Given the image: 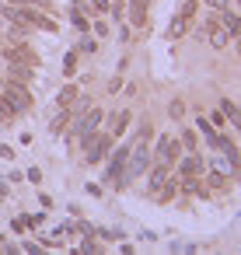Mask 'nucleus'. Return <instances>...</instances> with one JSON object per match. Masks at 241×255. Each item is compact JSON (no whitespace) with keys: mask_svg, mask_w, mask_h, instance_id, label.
I'll list each match as a JSON object with an SVG mask.
<instances>
[{"mask_svg":"<svg viewBox=\"0 0 241 255\" xmlns=\"http://www.w3.org/2000/svg\"><path fill=\"white\" fill-rule=\"evenodd\" d=\"M109 4H112V0H95V7H98V11H109Z\"/></svg>","mask_w":241,"mask_h":255,"instance_id":"obj_24","label":"nucleus"},{"mask_svg":"<svg viewBox=\"0 0 241 255\" xmlns=\"http://www.w3.org/2000/svg\"><path fill=\"white\" fill-rule=\"evenodd\" d=\"M147 164H150V150H147V143H143V140H136V143L129 147V157H126V164H122L119 189H126L133 178H140V175L147 171Z\"/></svg>","mask_w":241,"mask_h":255,"instance_id":"obj_2","label":"nucleus"},{"mask_svg":"<svg viewBox=\"0 0 241 255\" xmlns=\"http://www.w3.org/2000/svg\"><path fill=\"white\" fill-rule=\"evenodd\" d=\"M168 171H171L168 164H157V168L150 171V178H147V189H150V192H157V189H161V185L168 182Z\"/></svg>","mask_w":241,"mask_h":255,"instance_id":"obj_11","label":"nucleus"},{"mask_svg":"<svg viewBox=\"0 0 241 255\" xmlns=\"http://www.w3.org/2000/svg\"><path fill=\"white\" fill-rule=\"evenodd\" d=\"M126 123H129V112H112V119H109L112 136H116V133H122V129H126Z\"/></svg>","mask_w":241,"mask_h":255,"instance_id":"obj_14","label":"nucleus"},{"mask_svg":"<svg viewBox=\"0 0 241 255\" xmlns=\"http://www.w3.org/2000/svg\"><path fill=\"white\" fill-rule=\"evenodd\" d=\"M203 168H206V164H203L199 150H189V157L182 161V168H178V171H182V178H196V175H203Z\"/></svg>","mask_w":241,"mask_h":255,"instance_id":"obj_9","label":"nucleus"},{"mask_svg":"<svg viewBox=\"0 0 241 255\" xmlns=\"http://www.w3.org/2000/svg\"><path fill=\"white\" fill-rule=\"evenodd\" d=\"M192 28H196V25H192V18L175 14V18H171V25H168V39H171V42H178V39H185Z\"/></svg>","mask_w":241,"mask_h":255,"instance_id":"obj_8","label":"nucleus"},{"mask_svg":"<svg viewBox=\"0 0 241 255\" xmlns=\"http://www.w3.org/2000/svg\"><path fill=\"white\" fill-rule=\"evenodd\" d=\"M210 126H227V119H224V112H213V123Z\"/></svg>","mask_w":241,"mask_h":255,"instance_id":"obj_23","label":"nucleus"},{"mask_svg":"<svg viewBox=\"0 0 241 255\" xmlns=\"http://www.w3.org/2000/svg\"><path fill=\"white\" fill-rule=\"evenodd\" d=\"M199 35H203V39H206L213 49H227V46L234 42V39H231V32L220 25V14H210V18L199 25Z\"/></svg>","mask_w":241,"mask_h":255,"instance_id":"obj_3","label":"nucleus"},{"mask_svg":"<svg viewBox=\"0 0 241 255\" xmlns=\"http://www.w3.org/2000/svg\"><path fill=\"white\" fill-rule=\"evenodd\" d=\"M147 7H150V0H133V4H129V21H133L136 28L147 25Z\"/></svg>","mask_w":241,"mask_h":255,"instance_id":"obj_10","label":"nucleus"},{"mask_svg":"<svg viewBox=\"0 0 241 255\" xmlns=\"http://www.w3.org/2000/svg\"><path fill=\"white\" fill-rule=\"evenodd\" d=\"M77 98H81V91H77V88H74V84H67V88H63V91H60V95H56V102H60V105H63V109H70V105H74V102H77Z\"/></svg>","mask_w":241,"mask_h":255,"instance_id":"obj_13","label":"nucleus"},{"mask_svg":"<svg viewBox=\"0 0 241 255\" xmlns=\"http://www.w3.org/2000/svg\"><path fill=\"white\" fill-rule=\"evenodd\" d=\"M182 147H185V150H199V140H196V133H192V129H185V133H182Z\"/></svg>","mask_w":241,"mask_h":255,"instance_id":"obj_16","label":"nucleus"},{"mask_svg":"<svg viewBox=\"0 0 241 255\" xmlns=\"http://www.w3.org/2000/svg\"><path fill=\"white\" fill-rule=\"evenodd\" d=\"M67 119H70V112L60 105V112H56V116H53V123H49V133H53V136H60V133L67 129Z\"/></svg>","mask_w":241,"mask_h":255,"instance_id":"obj_12","label":"nucleus"},{"mask_svg":"<svg viewBox=\"0 0 241 255\" xmlns=\"http://www.w3.org/2000/svg\"><path fill=\"white\" fill-rule=\"evenodd\" d=\"M102 119H105V112H102V109H88V116L77 123V136H81V140L95 136V133H98V126H102Z\"/></svg>","mask_w":241,"mask_h":255,"instance_id":"obj_7","label":"nucleus"},{"mask_svg":"<svg viewBox=\"0 0 241 255\" xmlns=\"http://www.w3.org/2000/svg\"><path fill=\"white\" fill-rule=\"evenodd\" d=\"M0 88H4V84H0Z\"/></svg>","mask_w":241,"mask_h":255,"instance_id":"obj_25","label":"nucleus"},{"mask_svg":"<svg viewBox=\"0 0 241 255\" xmlns=\"http://www.w3.org/2000/svg\"><path fill=\"white\" fill-rule=\"evenodd\" d=\"M178 154H182V143H178V140H171V136H161V140L154 143V157H157V164H168V168H175Z\"/></svg>","mask_w":241,"mask_h":255,"instance_id":"obj_6","label":"nucleus"},{"mask_svg":"<svg viewBox=\"0 0 241 255\" xmlns=\"http://www.w3.org/2000/svg\"><path fill=\"white\" fill-rule=\"evenodd\" d=\"M0 95H4V102L14 109V116L18 112H28L32 109V91L21 84V81H7L4 88H0Z\"/></svg>","mask_w":241,"mask_h":255,"instance_id":"obj_4","label":"nucleus"},{"mask_svg":"<svg viewBox=\"0 0 241 255\" xmlns=\"http://www.w3.org/2000/svg\"><path fill=\"white\" fill-rule=\"evenodd\" d=\"M63 74H67V77H74V74H77V53H70V56L63 60Z\"/></svg>","mask_w":241,"mask_h":255,"instance_id":"obj_17","label":"nucleus"},{"mask_svg":"<svg viewBox=\"0 0 241 255\" xmlns=\"http://www.w3.org/2000/svg\"><path fill=\"white\" fill-rule=\"evenodd\" d=\"M168 112H171V119H182V116H185V102H178V98H175V102L168 105Z\"/></svg>","mask_w":241,"mask_h":255,"instance_id":"obj_18","label":"nucleus"},{"mask_svg":"<svg viewBox=\"0 0 241 255\" xmlns=\"http://www.w3.org/2000/svg\"><path fill=\"white\" fill-rule=\"evenodd\" d=\"M11 116H14V109L4 102V95H0V123H4V119H11Z\"/></svg>","mask_w":241,"mask_h":255,"instance_id":"obj_20","label":"nucleus"},{"mask_svg":"<svg viewBox=\"0 0 241 255\" xmlns=\"http://www.w3.org/2000/svg\"><path fill=\"white\" fill-rule=\"evenodd\" d=\"M206 185H210V189H224V171H213V175H206Z\"/></svg>","mask_w":241,"mask_h":255,"instance_id":"obj_19","label":"nucleus"},{"mask_svg":"<svg viewBox=\"0 0 241 255\" xmlns=\"http://www.w3.org/2000/svg\"><path fill=\"white\" fill-rule=\"evenodd\" d=\"M227 4H231V0H210V7H213V11H227Z\"/></svg>","mask_w":241,"mask_h":255,"instance_id":"obj_22","label":"nucleus"},{"mask_svg":"<svg viewBox=\"0 0 241 255\" xmlns=\"http://www.w3.org/2000/svg\"><path fill=\"white\" fill-rule=\"evenodd\" d=\"M0 14H4L11 25H21V28H42V32H53V28H56V21L42 18L32 4H7Z\"/></svg>","mask_w":241,"mask_h":255,"instance_id":"obj_1","label":"nucleus"},{"mask_svg":"<svg viewBox=\"0 0 241 255\" xmlns=\"http://www.w3.org/2000/svg\"><path fill=\"white\" fill-rule=\"evenodd\" d=\"M81 49H84V53H95V49H98V42H95V39H84V42H81Z\"/></svg>","mask_w":241,"mask_h":255,"instance_id":"obj_21","label":"nucleus"},{"mask_svg":"<svg viewBox=\"0 0 241 255\" xmlns=\"http://www.w3.org/2000/svg\"><path fill=\"white\" fill-rule=\"evenodd\" d=\"M109 147H112V133H95V136H88L84 161H88V164H98V161L109 154Z\"/></svg>","mask_w":241,"mask_h":255,"instance_id":"obj_5","label":"nucleus"},{"mask_svg":"<svg viewBox=\"0 0 241 255\" xmlns=\"http://www.w3.org/2000/svg\"><path fill=\"white\" fill-rule=\"evenodd\" d=\"M178 14H185V18H192V21H196V14H199V0H185V4L178 7Z\"/></svg>","mask_w":241,"mask_h":255,"instance_id":"obj_15","label":"nucleus"}]
</instances>
